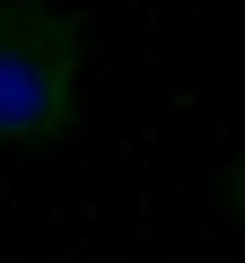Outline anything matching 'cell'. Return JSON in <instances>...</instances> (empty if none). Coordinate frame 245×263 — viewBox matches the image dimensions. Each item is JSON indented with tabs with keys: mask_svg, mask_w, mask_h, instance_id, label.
Segmentation results:
<instances>
[{
	"mask_svg": "<svg viewBox=\"0 0 245 263\" xmlns=\"http://www.w3.org/2000/svg\"><path fill=\"white\" fill-rule=\"evenodd\" d=\"M88 27L70 0H0V149H62L79 132Z\"/></svg>",
	"mask_w": 245,
	"mask_h": 263,
	"instance_id": "1",
	"label": "cell"
},
{
	"mask_svg": "<svg viewBox=\"0 0 245 263\" xmlns=\"http://www.w3.org/2000/svg\"><path fill=\"white\" fill-rule=\"evenodd\" d=\"M219 211H228V228L245 237V149H236V158L219 167Z\"/></svg>",
	"mask_w": 245,
	"mask_h": 263,
	"instance_id": "2",
	"label": "cell"
}]
</instances>
